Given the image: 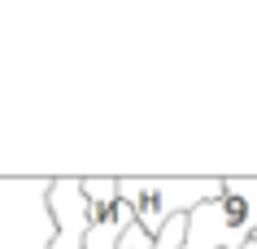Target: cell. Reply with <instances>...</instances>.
Listing matches in <instances>:
<instances>
[{"instance_id": "6da1fadb", "label": "cell", "mask_w": 257, "mask_h": 249, "mask_svg": "<svg viewBox=\"0 0 257 249\" xmlns=\"http://www.w3.org/2000/svg\"><path fill=\"white\" fill-rule=\"evenodd\" d=\"M257 236V175H222V193L183 219L179 249H244Z\"/></svg>"}, {"instance_id": "7a4b0ae2", "label": "cell", "mask_w": 257, "mask_h": 249, "mask_svg": "<svg viewBox=\"0 0 257 249\" xmlns=\"http://www.w3.org/2000/svg\"><path fill=\"white\" fill-rule=\"evenodd\" d=\"M118 201L131 206L136 227L157 236L170 219H183L196 206L222 193V175H188V180H149V175H113Z\"/></svg>"}, {"instance_id": "3957f363", "label": "cell", "mask_w": 257, "mask_h": 249, "mask_svg": "<svg viewBox=\"0 0 257 249\" xmlns=\"http://www.w3.org/2000/svg\"><path fill=\"white\" fill-rule=\"evenodd\" d=\"M53 175H0V249H48Z\"/></svg>"}, {"instance_id": "277c9868", "label": "cell", "mask_w": 257, "mask_h": 249, "mask_svg": "<svg viewBox=\"0 0 257 249\" xmlns=\"http://www.w3.org/2000/svg\"><path fill=\"white\" fill-rule=\"evenodd\" d=\"M87 201V197H83ZM136 223L131 206L126 201H105V197H96L87 201V232H83V249H118V236L126 232Z\"/></svg>"}, {"instance_id": "5b68a950", "label": "cell", "mask_w": 257, "mask_h": 249, "mask_svg": "<svg viewBox=\"0 0 257 249\" xmlns=\"http://www.w3.org/2000/svg\"><path fill=\"white\" fill-rule=\"evenodd\" d=\"M118 249H153V236L144 232V227H136V223H131V227L118 236Z\"/></svg>"}, {"instance_id": "8992f818", "label": "cell", "mask_w": 257, "mask_h": 249, "mask_svg": "<svg viewBox=\"0 0 257 249\" xmlns=\"http://www.w3.org/2000/svg\"><path fill=\"white\" fill-rule=\"evenodd\" d=\"M244 249H257V240H248V245H244Z\"/></svg>"}, {"instance_id": "52a82bcc", "label": "cell", "mask_w": 257, "mask_h": 249, "mask_svg": "<svg viewBox=\"0 0 257 249\" xmlns=\"http://www.w3.org/2000/svg\"><path fill=\"white\" fill-rule=\"evenodd\" d=\"M253 240H257V236H253Z\"/></svg>"}]
</instances>
